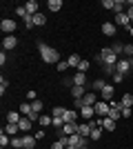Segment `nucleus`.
Returning <instances> with one entry per match:
<instances>
[{"label":"nucleus","mask_w":133,"mask_h":149,"mask_svg":"<svg viewBox=\"0 0 133 149\" xmlns=\"http://www.w3.org/2000/svg\"><path fill=\"white\" fill-rule=\"evenodd\" d=\"M38 51H40V58H42L44 62H49V65H53V62H60V51L53 49V47H49V45L44 42H38Z\"/></svg>","instance_id":"obj_1"},{"label":"nucleus","mask_w":133,"mask_h":149,"mask_svg":"<svg viewBox=\"0 0 133 149\" xmlns=\"http://www.w3.org/2000/svg\"><path fill=\"white\" fill-rule=\"evenodd\" d=\"M100 56H102V62H104V65H113V67L118 65V60H120V58L115 56L111 49H102V51H100Z\"/></svg>","instance_id":"obj_2"},{"label":"nucleus","mask_w":133,"mask_h":149,"mask_svg":"<svg viewBox=\"0 0 133 149\" xmlns=\"http://www.w3.org/2000/svg\"><path fill=\"white\" fill-rule=\"evenodd\" d=\"M93 109H95V113H98V116L107 118L109 111H111V105H109V102H104V100H98V102L93 105Z\"/></svg>","instance_id":"obj_3"},{"label":"nucleus","mask_w":133,"mask_h":149,"mask_svg":"<svg viewBox=\"0 0 133 149\" xmlns=\"http://www.w3.org/2000/svg\"><path fill=\"white\" fill-rule=\"evenodd\" d=\"M16 22H13L11 18H5L2 22H0V29H2V33H7V36H13V31H16Z\"/></svg>","instance_id":"obj_4"},{"label":"nucleus","mask_w":133,"mask_h":149,"mask_svg":"<svg viewBox=\"0 0 133 149\" xmlns=\"http://www.w3.org/2000/svg\"><path fill=\"white\" fill-rule=\"evenodd\" d=\"M133 69V62L129 60V58H124V60H118V65H115V71H120V74H129Z\"/></svg>","instance_id":"obj_5"},{"label":"nucleus","mask_w":133,"mask_h":149,"mask_svg":"<svg viewBox=\"0 0 133 149\" xmlns=\"http://www.w3.org/2000/svg\"><path fill=\"white\" fill-rule=\"evenodd\" d=\"M87 93H89V87H80V85H73V87H71V98H73V100L84 98Z\"/></svg>","instance_id":"obj_6"},{"label":"nucleus","mask_w":133,"mask_h":149,"mask_svg":"<svg viewBox=\"0 0 133 149\" xmlns=\"http://www.w3.org/2000/svg\"><path fill=\"white\" fill-rule=\"evenodd\" d=\"M16 45H18V40H16V36H5V40H2V51L16 49Z\"/></svg>","instance_id":"obj_7"},{"label":"nucleus","mask_w":133,"mask_h":149,"mask_svg":"<svg viewBox=\"0 0 133 149\" xmlns=\"http://www.w3.org/2000/svg\"><path fill=\"white\" fill-rule=\"evenodd\" d=\"M36 136H29V134H22V149H33L36 147Z\"/></svg>","instance_id":"obj_8"},{"label":"nucleus","mask_w":133,"mask_h":149,"mask_svg":"<svg viewBox=\"0 0 133 149\" xmlns=\"http://www.w3.org/2000/svg\"><path fill=\"white\" fill-rule=\"evenodd\" d=\"M115 22H102V33H104V36H111L113 38L115 36Z\"/></svg>","instance_id":"obj_9"},{"label":"nucleus","mask_w":133,"mask_h":149,"mask_svg":"<svg viewBox=\"0 0 133 149\" xmlns=\"http://www.w3.org/2000/svg\"><path fill=\"white\" fill-rule=\"evenodd\" d=\"M95 102H98V96H95L93 91H89L87 96H84V98H82V107H93Z\"/></svg>","instance_id":"obj_10"},{"label":"nucleus","mask_w":133,"mask_h":149,"mask_svg":"<svg viewBox=\"0 0 133 149\" xmlns=\"http://www.w3.org/2000/svg\"><path fill=\"white\" fill-rule=\"evenodd\" d=\"M111 96H113V85H107V87L100 91V98L104 100V102H111Z\"/></svg>","instance_id":"obj_11"},{"label":"nucleus","mask_w":133,"mask_h":149,"mask_svg":"<svg viewBox=\"0 0 133 149\" xmlns=\"http://www.w3.org/2000/svg\"><path fill=\"white\" fill-rule=\"evenodd\" d=\"M78 116H80L78 109H67V113H64V123H76Z\"/></svg>","instance_id":"obj_12"},{"label":"nucleus","mask_w":133,"mask_h":149,"mask_svg":"<svg viewBox=\"0 0 133 149\" xmlns=\"http://www.w3.org/2000/svg\"><path fill=\"white\" fill-rule=\"evenodd\" d=\"M27 13H29V16H36V13H40L38 9H40V5L38 2H36V0H29V2H27Z\"/></svg>","instance_id":"obj_13"},{"label":"nucleus","mask_w":133,"mask_h":149,"mask_svg":"<svg viewBox=\"0 0 133 149\" xmlns=\"http://www.w3.org/2000/svg\"><path fill=\"white\" fill-rule=\"evenodd\" d=\"M93 113H95L93 107H82V109H80V116H82L87 123H89V120H93Z\"/></svg>","instance_id":"obj_14"},{"label":"nucleus","mask_w":133,"mask_h":149,"mask_svg":"<svg viewBox=\"0 0 133 149\" xmlns=\"http://www.w3.org/2000/svg\"><path fill=\"white\" fill-rule=\"evenodd\" d=\"M20 118H22V113L20 111H7V123H11V125H18Z\"/></svg>","instance_id":"obj_15"},{"label":"nucleus","mask_w":133,"mask_h":149,"mask_svg":"<svg viewBox=\"0 0 133 149\" xmlns=\"http://www.w3.org/2000/svg\"><path fill=\"white\" fill-rule=\"evenodd\" d=\"M31 120L27 118V116H22V118H20V123H18V127H20V131H22V134H25V131H31Z\"/></svg>","instance_id":"obj_16"},{"label":"nucleus","mask_w":133,"mask_h":149,"mask_svg":"<svg viewBox=\"0 0 133 149\" xmlns=\"http://www.w3.org/2000/svg\"><path fill=\"white\" fill-rule=\"evenodd\" d=\"M62 131L67 134V136H73V134H78V123H64Z\"/></svg>","instance_id":"obj_17"},{"label":"nucleus","mask_w":133,"mask_h":149,"mask_svg":"<svg viewBox=\"0 0 133 149\" xmlns=\"http://www.w3.org/2000/svg\"><path fill=\"white\" fill-rule=\"evenodd\" d=\"M78 134H80L82 138L91 136V127H89V123H80V125H78Z\"/></svg>","instance_id":"obj_18"},{"label":"nucleus","mask_w":133,"mask_h":149,"mask_svg":"<svg viewBox=\"0 0 133 149\" xmlns=\"http://www.w3.org/2000/svg\"><path fill=\"white\" fill-rule=\"evenodd\" d=\"M73 85H80V87H87V74H82V71H78V74L73 76Z\"/></svg>","instance_id":"obj_19"},{"label":"nucleus","mask_w":133,"mask_h":149,"mask_svg":"<svg viewBox=\"0 0 133 149\" xmlns=\"http://www.w3.org/2000/svg\"><path fill=\"white\" fill-rule=\"evenodd\" d=\"M115 25L131 27V20H129V16H127V13H118V16H115Z\"/></svg>","instance_id":"obj_20"},{"label":"nucleus","mask_w":133,"mask_h":149,"mask_svg":"<svg viewBox=\"0 0 133 149\" xmlns=\"http://www.w3.org/2000/svg\"><path fill=\"white\" fill-rule=\"evenodd\" d=\"M42 25H47V16L40 11V13H36V16H33V27H42Z\"/></svg>","instance_id":"obj_21"},{"label":"nucleus","mask_w":133,"mask_h":149,"mask_svg":"<svg viewBox=\"0 0 133 149\" xmlns=\"http://www.w3.org/2000/svg\"><path fill=\"white\" fill-rule=\"evenodd\" d=\"M18 131H20L18 125H11V123H7V125H5V134H7V136H16Z\"/></svg>","instance_id":"obj_22"},{"label":"nucleus","mask_w":133,"mask_h":149,"mask_svg":"<svg viewBox=\"0 0 133 149\" xmlns=\"http://www.w3.org/2000/svg\"><path fill=\"white\" fill-rule=\"evenodd\" d=\"M47 7H49V11H60L62 9V0H49Z\"/></svg>","instance_id":"obj_23"},{"label":"nucleus","mask_w":133,"mask_h":149,"mask_svg":"<svg viewBox=\"0 0 133 149\" xmlns=\"http://www.w3.org/2000/svg\"><path fill=\"white\" fill-rule=\"evenodd\" d=\"M104 87H107V82L102 80V78H98V80H93V82H91V89H93V91H102Z\"/></svg>","instance_id":"obj_24"},{"label":"nucleus","mask_w":133,"mask_h":149,"mask_svg":"<svg viewBox=\"0 0 133 149\" xmlns=\"http://www.w3.org/2000/svg\"><path fill=\"white\" fill-rule=\"evenodd\" d=\"M67 62H69V67H78V65L82 62V58L78 56V54H71V56L67 58Z\"/></svg>","instance_id":"obj_25"},{"label":"nucleus","mask_w":133,"mask_h":149,"mask_svg":"<svg viewBox=\"0 0 133 149\" xmlns=\"http://www.w3.org/2000/svg\"><path fill=\"white\" fill-rule=\"evenodd\" d=\"M124 5H127L124 0H115V2H113V13H115V16H118V13H124V11H122Z\"/></svg>","instance_id":"obj_26"},{"label":"nucleus","mask_w":133,"mask_h":149,"mask_svg":"<svg viewBox=\"0 0 133 149\" xmlns=\"http://www.w3.org/2000/svg\"><path fill=\"white\" fill-rule=\"evenodd\" d=\"M102 129H109V131H113V129H115V120H111V118L107 116V118L102 120Z\"/></svg>","instance_id":"obj_27"},{"label":"nucleus","mask_w":133,"mask_h":149,"mask_svg":"<svg viewBox=\"0 0 133 149\" xmlns=\"http://www.w3.org/2000/svg\"><path fill=\"white\" fill-rule=\"evenodd\" d=\"M51 113H53V118H64L67 109H64V107H53V109H51Z\"/></svg>","instance_id":"obj_28"},{"label":"nucleus","mask_w":133,"mask_h":149,"mask_svg":"<svg viewBox=\"0 0 133 149\" xmlns=\"http://www.w3.org/2000/svg\"><path fill=\"white\" fill-rule=\"evenodd\" d=\"M20 113H22V116H31V102H22V105H20Z\"/></svg>","instance_id":"obj_29"},{"label":"nucleus","mask_w":133,"mask_h":149,"mask_svg":"<svg viewBox=\"0 0 133 149\" xmlns=\"http://www.w3.org/2000/svg\"><path fill=\"white\" fill-rule=\"evenodd\" d=\"M40 125H42V127H49V125H53V116H47V113H42V116H40Z\"/></svg>","instance_id":"obj_30"},{"label":"nucleus","mask_w":133,"mask_h":149,"mask_svg":"<svg viewBox=\"0 0 133 149\" xmlns=\"http://www.w3.org/2000/svg\"><path fill=\"white\" fill-rule=\"evenodd\" d=\"M111 51H113L115 56H120V54H124V45H122V42H113V47H111Z\"/></svg>","instance_id":"obj_31"},{"label":"nucleus","mask_w":133,"mask_h":149,"mask_svg":"<svg viewBox=\"0 0 133 149\" xmlns=\"http://www.w3.org/2000/svg\"><path fill=\"white\" fill-rule=\"evenodd\" d=\"M89 138H91V140H100V138H102V127L91 129V136H89Z\"/></svg>","instance_id":"obj_32"},{"label":"nucleus","mask_w":133,"mask_h":149,"mask_svg":"<svg viewBox=\"0 0 133 149\" xmlns=\"http://www.w3.org/2000/svg\"><path fill=\"white\" fill-rule=\"evenodd\" d=\"M120 102H122V107H133V96H131V93L122 96V100H120Z\"/></svg>","instance_id":"obj_33"},{"label":"nucleus","mask_w":133,"mask_h":149,"mask_svg":"<svg viewBox=\"0 0 133 149\" xmlns=\"http://www.w3.org/2000/svg\"><path fill=\"white\" fill-rule=\"evenodd\" d=\"M31 111L33 113H42V102H40V100H33L31 102Z\"/></svg>","instance_id":"obj_34"},{"label":"nucleus","mask_w":133,"mask_h":149,"mask_svg":"<svg viewBox=\"0 0 133 149\" xmlns=\"http://www.w3.org/2000/svg\"><path fill=\"white\" fill-rule=\"evenodd\" d=\"M9 145H11V140H9V136L2 131V134H0V147H9Z\"/></svg>","instance_id":"obj_35"},{"label":"nucleus","mask_w":133,"mask_h":149,"mask_svg":"<svg viewBox=\"0 0 133 149\" xmlns=\"http://www.w3.org/2000/svg\"><path fill=\"white\" fill-rule=\"evenodd\" d=\"M89 67H91V62H89V60H82L80 65H78V71H82V74H87V69H89Z\"/></svg>","instance_id":"obj_36"},{"label":"nucleus","mask_w":133,"mask_h":149,"mask_svg":"<svg viewBox=\"0 0 133 149\" xmlns=\"http://www.w3.org/2000/svg\"><path fill=\"white\" fill-rule=\"evenodd\" d=\"M120 116H122L120 109H111V111H109V118H111V120H118Z\"/></svg>","instance_id":"obj_37"},{"label":"nucleus","mask_w":133,"mask_h":149,"mask_svg":"<svg viewBox=\"0 0 133 149\" xmlns=\"http://www.w3.org/2000/svg\"><path fill=\"white\" fill-rule=\"evenodd\" d=\"M7 87H9V80H7V78H0V93H2V96H5Z\"/></svg>","instance_id":"obj_38"},{"label":"nucleus","mask_w":133,"mask_h":149,"mask_svg":"<svg viewBox=\"0 0 133 149\" xmlns=\"http://www.w3.org/2000/svg\"><path fill=\"white\" fill-rule=\"evenodd\" d=\"M53 127H56V129H62L64 127V118H53Z\"/></svg>","instance_id":"obj_39"},{"label":"nucleus","mask_w":133,"mask_h":149,"mask_svg":"<svg viewBox=\"0 0 133 149\" xmlns=\"http://www.w3.org/2000/svg\"><path fill=\"white\" fill-rule=\"evenodd\" d=\"M67 69H69V62H67V60H60V62H58V71H67Z\"/></svg>","instance_id":"obj_40"},{"label":"nucleus","mask_w":133,"mask_h":149,"mask_svg":"<svg viewBox=\"0 0 133 149\" xmlns=\"http://www.w3.org/2000/svg\"><path fill=\"white\" fill-rule=\"evenodd\" d=\"M27 100H29V102H33V100H38V93L33 91V89H31V91H27Z\"/></svg>","instance_id":"obj_41"},{"label":"nucleus","mask_w":133,"mask_h":149,"mask_svg":"<svg viewBox=\"0 0 133 149\" xmlns=\"http://www.w3.org/2000/svg\"><path fill=\"white\" fill-rule=\"evenodd\" d=\"M11 147H22V138L13 136V138H11Z\"/></svg>","instance_id":"obj_42"},{"label":"nucleus","mask_w":133,"mask_h":149,"mask_svg":"<svg viewBox=\"0 0 133 149\" xmlns=\"http://www.w3.org/2000/svg\"><path fill=\"white\" fill-rule=\"evenodd\" d=\"M111 78H113V82H122V80H124V74H120V71H115V74L111 76Z\"/></svg>","instance_id":"obj_43"},{"label":"nucleus","mask_w":133,"mask_h":149,"mask_svg":"<svg viewBox=\"0 0 133 149\" xmlns=\"http://www.w3.org/2000/svg\"><path fill=\"white\" fill-rule=\"evenodd\" d=\"M113 2H115V0H102V7H104V9H111V11H113Z\"/></svg>","instance_id":"obj_44"},{"label":"nucleus","mask_w":133,"mask_h":149,"mask_svg":"<svg viewBox=\"0 0 133 149\" xmlns=\"http://www.w3.org/2000/svg\"><path fill=\"white\" fill-rule=\"evenodd\" d=\"M22 20H25V27H33V16H29V13H27Z\"/></svg>","instance_id":"obj_45"},{"label":"nucleus","mask_w":133,"mask_h":149,"mask_svg":"<svg viewBox=\"0 0 133 149\" xmlns=\"http://www.w3.org/2000/svg\"><path fill=\"white\" fill-rule=\"evenodd\" d=\"M124 54H127V58L133 56V45H124Z\"/></svg>","instance_id":"obj_46"},{"label":"nucleus","mask_w":133,"mask_h":149,"mask_svg":"<svg viewBox=\"0 0 133 149\" xmlns=\"http://www.w3.org/2000/svg\"><path fill=\"white\" fill-rule=\"evenodd\" d=\"M51 149H67V145H64V143H60V140H56V143L51 145Z\"/></svg>","instance_id":"obj_47"},{"label":"nucleus","mask_w":133,"mask_h":149,"mask_svg":"<svg viewBox=\"0 0 133 149\" xmlns=\"http://www.w3.org/2000/svg\"><path fill=\"white\" fill-rule=\"evenodd\" d=\"M16 13H18L20 18H25V16H27V7H18V9H16Z\"/></svg>","instance_id":"obj_48"},{"label":"nucleus","mask_w":133,"mask_h":149,"mask_svg":"<svg viewBox=\"0 0 133 149\" xmlns=\"http://www.w3.org/2000/svg\"><path fill=\"white\" fill-rule=\"evenodd\" d=\"M104 74H111V76H113L115 74V67H113V65H104Z\"/></svg>","instance_id":"obj_49"},{"label":"nucleus","mask_w":133,"mask_h":149,"mask_svg":"<svg viewBox=\"0 0 133 149\" xmlns=\"http://www.w3.org/2000/svg\"><path fill=\"white\" fill-rule=\"evenodd\" d=\"M131 107H122V116H124V118H129V116H131Z\"/></svg>","instance_id":"obj_50"},{"label":"nucleus","mask_w":133,"mask_h":149,"mask_svg":"<svg viewBox=\"0 0 133 149\" xmlns=\"http://www.w3.org/2000/svg\"><path fill=\"white\" fill-rule=\"evenodd\" d=\"M5 62H7V54H5V51H2V54H0V65L5 67Z\"/></svg>","instance_id":"obj_51"},{"label":"nucleus","mask_w":133,"mask_h":149,"mask_svg":"<svg viewBox=\"0 0 133 149\" xmlns=\"http://www.w3.org/2000/svg\"><path fill=\"white\" fill-rule=\"evenodd\" d=\"M33 136H36V140H42V138H44V131H36Z\"/></svg>","instance_id":"obj_52"},{"label":"nucleus","mask_w":133,"mask_h":149,"mask_svg":"<svg viewBox=\"0 0 133 149\" xmlns=\"http://www.w3.org/2000/svg\"><path fill=\"white\" fill-rule=\"evenodd\" d=\"M127 16H129V20L133 22V7H129V9H127Z\"/></svg>","instance_id":"obj_53"},{"label":"nucleus","mask_w":133,"mask_h":149,"mask_svg":"<svg viewBox=\"0 0 133 149\" xmlns=\"http://www.w3.org/2000/svg\"><path fill=\"white\" fill-rule=\"evenodd\" d=\"M127 31H129V36L133 38V25H131V27H127Z\"/></svg>","instance_id":"obj_54"},{"label":"nucleus","mask_w":133,"mask_h":149,"mask_svg":"<svg viewBox=\"0 0 133 149\" xmlns=\"http://www.w3.org/2000/svg\"><path fill=\"white\" fill-rule=\"evenodd\" d=\"M76 149H89V145H82V147H76Z\"/></svg>","instance_id":"obj_55"},{"label":"nucleus","mask_w":133,"mask_h":149,"mask_svg":"<svg viewBox=\"0 0 133 149\" xmlns=\"http://www.w3.org/2000/svg\"><path fill=\"white\" fill-rule=\"evenodd\" d=\"M67 149H76V147H71V145H69V147H67Z\"/></svg>","instance_id":"obj_56"},{"label":"nucleus","mask_w":133,"mask_h":149,"mask_svg":"<svg viewBox=\"0 0 133 149\" xmlns=\"http://www.w3.org/2000/svg\"><path fill=\"white\" fill-rule=\"evenodd\" d=\"M0 149H9V147H0Z\"/></svg>","instance_id":"obj_57"},{"label":"nucleus","mask_w":133,"mask_h":149,"mask_svg":"<svg viewBox=\"0 0 133 149\" xmlns=\"http://www.w3.org/2000/svg\"><path fill=\"white\" fill-rule=\"evenodd\" d=\"M131 62H133V56H131Z\"/></svg>","instance_id":"obj_58"}]
</instances>
